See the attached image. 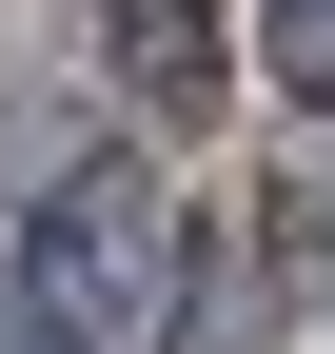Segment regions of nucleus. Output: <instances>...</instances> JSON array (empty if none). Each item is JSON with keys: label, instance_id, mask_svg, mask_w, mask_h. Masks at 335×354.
<instances>
[{"label": "nucleus", "instance_id": "1", "mask_svg": "<svg viewBox=\"0 0 335 354\" xmlns=\"http://www.w3.org/2000/svg\"><path fill=\"white\" fill-rule=\"evenodd\" d=\"M20 276H39V335H138L158 276H178L158 177H60V197H39V236H20Z\"/></svg>", "mask_w": 335, "mask_h": 354}, {"label": "nucleus", "instance_id": "2", "mask_svg": "<svg viewBox=\"0 0 335 354\" xmlns=\"http://www.w3.org/2000/svg\"><path fill=\"white\" fill-rule=\"evenodd\" d=\"M257 59H276V99H335V0H257Z\"/></svg>", "mask_w": 335, "mask_h": 354}, {"label": "nucleus", "instance_id": "3", "mask_svg": "<svg viewBox=\"0 0 335 354\" xmlns=\"http://www.w3.org/2000/svg\"><path fill=\"white\" fill-rule=\"evenodd\" d=\"M20 354H79V335H20Z\"/></svg>", "mask_w": 335, "mask_h": 354}]
</instances>
